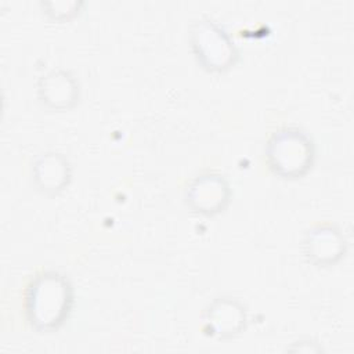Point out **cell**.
Segmentation results:
<instances>
[{"label": "cell", "mask_w": 354, "mask_h": 354, "mask_svg": "<svg viewBox=\"0 0 354 354\" xmlns=\"http://www.w3.org/2000/svg\"><path fill=\"white\" fill-rule=\"evenodd\" d=\"M72 304V285L58 271L37 274L25 292L26 318L39 332L57 330L68 318Z\"/></svg>", "instance_id": "1"}, {"label": "cell", "mask_w": 354, "mask_h": 354, "mask_svg": "<svg viewBox=\"0 0 354 354\" xmlns=\"http://www.w3.org/2000/svg\"><path fill=\"white\" fill-rule=\"evenodd\" d=\"M266 158L271 170L285 178L304 176L314 160V144L299 127L278 129L268 138Z\"/></svg>", "instance_id": "2"}, {"label": "cell", "mask_w": 354, "mask_h": 354, "mask_svg": "<svg viewBox=\"0 0 354 354\" xmlns=\"http://www.w3.org/2000/svg\"><path fill=\"white\" fill-rule=\"evenodd\" d=\"M191 46L198 62L212 72H221L234 65L238 51L234 40L217 22L203 18L191 26Z\"/></svg>", "instance_id": "3"}, {"label": "cell", "mask_w": 354, "mask_h": 354, "mask_svg": "<svg viewBox=\"0 0 354 354\" xmlns=\"http://www.w3.org/2000/svg\"><path fill=\"white\" fill-rule=\"evenodd\" d=\"M187 205L202 214L220 213L230 201L227 180L217 173H205L195 177L185 191Z\"/></svg>", "instance_id": "4"}, {"label": "cell", "mask_w": 354, "mask_h": 354, "mask_svg": "<svg viewBox=\"0 0 354 354\" xmlns=\"http://www.w3.org/2000/svg\"><path fill=\"white\" fill-rule=\"evenodd\" d=\"M205 330L218 339H228L245 329L246 310L245 306L234 297H217L203 314Z\"/></svg>", "instance_id": "5"}, {"label": "cell", "mask_w": 354, "mask_h": 354, "mask_svg": "<svg viewBox=\"0 0 354 354\" xmlns=\"http://www.w3.org/2000/svg\"><path fill=\"white\" fill-rule=\"evenodd\" d=\"M344 236L332 224H317L304 236L303 246L307 259L315 266L336 263L344 253Z\"/></svg>", "instance_id": "6"}, {"label": "cell", "mask_w": 354, "mask_h": 354, "mask_svg": "<svg viewBox=\"0 0 354 354\" xmlns=\"http://www.w3.org/2000/svg\"><path fill=\"white\" fill-rule=\"evenodd\" d=\"M39 97L48 108L65 109L79 98V84L68 71L54 69L40 77Z\"/></svg>", "instance_id": "7"}, {"label": "cell", "mask_w": 354, "mask_h": 354, "mask_svg": "<svg viewBox=\"0 0 354 354\" xmlns=\"http://www.w3.org/2000/svg\"><path fill=\"white\" fill-rule=\"evenodd\" d=\"M71 178L68 159L58 152L41 153L33 163V181L46 194L61 191Z\"/></svg>", "instance_id": "8"}]
</instances>
